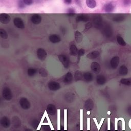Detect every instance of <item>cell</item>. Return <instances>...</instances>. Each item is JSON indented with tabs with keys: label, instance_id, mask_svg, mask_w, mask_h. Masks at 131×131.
Returning <instances> with one entry per match:
<instances>
[{
	"label": "cell",
	"instance_id": "8",
	"mask_svg": "<svg viewBox=\"0 0 131 131\" xmlns=\"http://www.w3.org/2000/svg\"><path fill=\"white\" fill-rule=\"evenodd\" d=\"M91 70L94 73L96 74H98L101 70V67L99 63L97 62H93L91 65Z\"/></svg>",
	"mask_w": 131,
	"mask_h": 131
},
{
	"label": "cell",
	"instance_id": "40",
	"mask_svg": "<svg viewBox=\"0 0 131 131\" xmlns=\"http://www.w3.org/2000/svg\"><path fill=\"white\" fill-rule=\"evenodd\" d=\"M44 131H51L50 126H45L44 127Z\"/></svg>",
	"mask_w": 131,
	"mask_h": 131
},
{
	"label": "cell",
	"instance_id": "14",
	"mask_svg": "<svg viewBox=\"0 0 131 131\" xmlns=\"http://www.w3.org/2000/svg\"><path fill=\"white\" fill-rule=\"evenodd\" d=\"M73 75L70 72H68L66 75L65 76V77L64 79V82L65 84H70L73 81Z\"/></svg>",
	"mask_w": 131,
	"mask_h": 131
},
{
	"label": "cell",
	"instance_id": "41",
	"mask_svg": "<svg viewBox=\"0 0 131 131\" xmlns=\"http://www.w3.org/2000/svg\"><path fill=\"white\" fill-rule=\"evenodd\" d=\"M67 12L68 14H75V11L72 8H69V9L68 10Z\"/></svg>",
	"mask_w": 131,
	"mask_h": 131
},
{
	"label": "cell",
	"instance_id": "23",
	"mask_svg": "<svg viewBox=\"0 0 131 131\" xmlns=\"http://www.w3.org/2000/svg\"><path fill=\"white\" fill-rule=\"evenodd\" d=\"M12 124H13L15 128H19L21 125V120H20L19 118L16 116H14L12 118Z\"/></svg>",
	"mask_w": 131,
	"mask_h": 131
},
{
	"label": "cell",
	"instance_id": "10",
	"mask_svg": "<svg viewBox=\"0 0 131 131\" xmlns=\"http://www.w3.org/2000/svg\"><path fill=\"white\" fill-rule=\"evenodd\" d=\"M41 17L38 14H33L31 18V22L35 25H38L40 24L41 22Z\"/></svg>",
	"mask_w": 131,
	"mask_h": 131
},
{
	"label": "cell",
	"instance_id": "19",
	"mask_svg": "<svg viewBox=\"0 0 131 131\" xmlns=\"http://www.w3.org/2000/svg\"><path fill=\"white\" fill-rule=\"evenodd\" d=\"M100 55V52L98 51H94L87 55V57L89 59H95L97 58Z\"/></svg>",
	"mask_w": 131,
	"mask_h": 131
},
{
	"label": "cell",
	"instance_id": "11",
	"mask_svg": "<svg viewBox=\"0 0 131 131\" xmlns=\"http://www.w3.org/2000/svg\"><path fill=\"white\" fill-rule=\"evenodd\" d=\"M84 108L88 111H90L94 108V103L91 99H88L85 101Z\"/></svg>",
	"mask_w": 131,
	"mask_h": 131
},
{
	"label": "cell",
	"instance_id": "12",
	"mask_svg": "<svg viewBox=\"0 0 131 131\" xmlns=\"http://www.w3.org/2000/svg\"><path fill=\"white\" fill-rule=\"evenodd\" d=\"M119 62L120 60L119 57L118 56H114L113 57L111 60V66L113 69H116L118 67V65H119Z\"/></svg>",
	"mask_w": 131,
	"mask_h": 131
},
{
	"label": "cell",
	"instance_id": "7",
	"mask_svg": "<svg viewBox=\"0 0 131 131\" xmlns=\"http://www.w3.org/2000/svg\"><path fill=\"white\" fill-rule=\"evenodd\" d=\"M14 23L15 26L19 29H24L25 28V24L22 19L20 18H15L14 20Z\"/></svg>",
	"mask_w": 131,
	"mask_h": 131
},
{
	"label": "cell",
	"instance_id": "35",
	"mask_svg": "<svg viewBox=\"0 0 131 131\" xmlns=\"http://www.w3.org/2000/svg\"><path fill=\"white\" fill-rule=\"evenodd\" d=\"M122 2L125 6H129L131 5V0H123Z\"/></svg>",
	"mask_w": 131,
	"mask_h": 131
},
{
	"label": "cell",
	"instance_id": "3",
	"mask_svg": "<svg viewBox=\"0 0 131 131\" xmlns=\"http://www.w3.org/2000/svg\"><path fill=\"white\" fill-rule=\"evenodd\" d=\"M58 59L61 62L62 64L66 68H68L69 67L70 65V61L69 58H68L66 55L63 54L60 55L58 56Z\"/></svg>",
	"mask_w": 131,
	"mask_h": 131
},
{
	"label": "cell",
	"instance_id": "28",
	"mask_svg": "<svg viewBox=\"0 0 131 131\" xmlns=\"http://www.w3.org/2000/svg\"><path fill=\"white\" fill-rule=\"evenodd\" d=\"M0 36L3 39H7L8 37L7 32L3 29H0Z\"/></svg>",
	"mask_w": 131,
	"mask_h": 131
},
{
	"label": "cell",
	"instance_id": "38",
	"mask_svg": "<svg viewBox=\"0 0 131 131\" xmlns=\"http://www.w3.org/2000/svg\"><path fill=\"white\" fill-rule=\"evenodd\" d=\"M92 26V23H88L86 24V26H85V30L84 31H87L88 30H89L90 28H91Z\"/></svg>",
	"mask_w": 131,
	"mask_h": 131
},
{
	"label": "cell",
	"instance_id": "18",
	"mask_svg": "<svg viewBox=\"0 0 131 131\" xmlns=\"http://www.w3.org/2000/svg\"><path fill=\"white\" fill-rule=\"evenodd\" d=\"M61 39L60 36L56 34H53L50 36L49 37V41L51 42L52 43H58L61 41Z\"/></svg>",
	"mask_w": 131,
	"mask_h": 131
},
{
	"label": "cell",
	"instance_id": "4",
	"mask_svg": "<svg viewBox=\"0 0 131 131\" xmlns=\"http://www.w3.org/2000/svg\"><path fill=\"white\" fill-rule=\"evenodd\" d=\"M37 56L41 61H44L47 57V54L46 51L43 48H39L37 50Z\"/></svg>",
	"mask_w": 131,
	"mask_h": 131
},
{
	"label": "cell",
	"instance_id": "30",
	"mask_svg": "<svg viewBox=\"0 0 131 131\" xmlns=\"http://www.w3.org/2000/svg\"><path fill=\"white\" fill-rule=\"evenodd\" d=\"M36 72L37 70L34 68H32L28 69L27 71V74L30 76H33L36 73Z\"/></svg>",
	"mask_w": 131,
	"mask_h": 131
},
{
	"label": "cell",
	"instance_id": "42",
	"mask_svg": "<svg viewBox=\"0 0 131 131\" xmlns=\"http://www.w3.org/2000/svg\"><path fill=\"white\" fill-rule=\"evenodd\" d=\"M64 2L66 4H70L72 2V0H64Z\"/></svg>",
	"mask_w": 131,
	"mask_h": 131
},
{
	"label": "cell",
	"instance_id": "45",
	"mask_svg": "<svg viewBox=\"0 0 131 131\" xmlns=\"http://www.w3.org/2000/svg\"><path fill=\"white\" fill-rule=\"evenodd\" d=\"M66 131V130H65L62 129V130H60V131Z\"/></svg>",
	"mask_w": 131,
	"mask_h": 131
},
{
	"label": "cell",
	"instance_id": "43",
	"mask_svg": "<svg viewBox=\"0 0 131 131\" xmlns=\"http://www.w3.org/2000/svg\"><path fill=\"white\" fill-rule=\"evenodd\" d=\"M68 16H73L75 15V14H68V13H67L66 14Z\"/></svg>",
	"mask_w": 131,
	"mask_h": 131
},
{
	"label": "cell",
	"instance_id": "22",
	"mask_svg": "<svg viewBox=\"0 0 131 131\" xmlns=\"http://www.w3.org/2000/svg\"><path fill=\"white\" fill-rule=\"evenodd\" d=\"M70 54L72 56H76L78 55V51L77 48L76 47L75 45H71L70 47Z\"/></svg>",
	"mask_w": 131,
	"mask_h": 131
},
{
	"label": "cell",
	"instance_id": "20",
	"mask_svg": "<svg viewBox=\"0 0 131 131\" xmlns=\"http://www.w3.org/2000/svg\"><path fill=\"white\" fill-rule=\"evenodd\" d=\"M74 35H75V40L76 41L77 43L78 44L81 43L83 39L82 33L81 32H79V31H76L75 32Z\"/></svg>",
	"mask_w": 131,
	"mask_h": 131
},
{
	"label": "cell",
	"instance_id": "2",
	"mask_svg": "<svg viewBox=\"0 0 131 131\" xmlns=\"http://www.w3.org/2000/svg\"><path fill=\"white\" fill-rule=\"evenodd\" d=\"M19 103L21 108L24 110H28L30 108V103L26 98L22 97L20 99Z\"/></svg>",
	"mask_w": 131,
	"mask_h": 131
},
{
	"label": "cell",
	"instance_id": "9",
	"mask_svg": "<svg viewBox=\"0 0 131 131\" xmlns=\"http://www.w3.org/2000/svg\"><path fill=\"white\" fill-rule=\"evenodd\" d=\"M1 124L4 128H9L10 125V121L8 117L4 116L1 119Z\"/></svg>",
	"mask_w": 131,
	"mask_h": 131
},
{
	"label": "cell",
	"instance_id": "31",
	"mask_svg": "<svg viewBox=\"0 0 131 131\" xmlns=\"http://www.w3.org/2000/svg\"><path fill=\"white\" fill-rule=\"evenodd\" d=\"M125 18L124 16H116L113 19V20L116 22H121L124 20Z\"/></svg>",
	"mask_w": 131,
	"mask_h": 131
},
{
	"label": "cell",
	"instance_id": "25",
	"mask_svg": "<svg viewBox=\"0 0 131 131\" xmlns=\"http://www.w3.org/2000/svg\"><path fill=\"white\" fill-rule=\"evenodd\" d=\"M119 74L121 75H125L128 74V68L125 65H122L120 68L119 70Z\"/></svg>",
	"mask_w": 131,
	"mask_h": 131
},
{
	"label": "cell",
	"instance_id": "6",
	"mask_svg": "<svg viewBox=\"0 0 131 131\" xmlns=\"http://www.w3.org/2000/svg\"><path fill=\"white\" fill-rule=\"evenodd\" d=\"M48 88L51 91H56L60 89L61 86L58 83L54 81H51L48 83Z\"/></svg>",
	"mask_w": 131,
	"mask_h": 131
},
{
	"label": "cell",
	"instance_id": "15",
	"mask_svg": "<svg viewBox=\"0 0 131 131\" xmlns=\"http://www.w3.org/2000/svg\"><path fill=\"white\" fill-rule=\"evenodd\" d=\"M107 79L103 75H98L96 77V82L99 85H103L106 83Z\"/></svg>",
	"mask_w": 131,
	"mask_h": 131
},
{
	"label": "cell",
	"instance_id": "34",
	"mask_svg": "<svg viewBox=\"0 0 131 131\" xmlns=\"http://www.w3.org/2000/svg\"><path fill=\"white\" fill-rule=\"evenodd\" d=\"M25 3H24L23 0H19L18 1V7L20 9H23L25 7Z\"/></svg>",
	"mask_w": 131,
	"mask_h": 131
},
{
	"label": "cell",
	"instance_id": "24",
	"mask_svg": "<svg viewBox=\"0 0 131 131\" xmlns=\"http://www.w3.org/2000/svg\"><path fill=\"white\" fill-rule=\"evenodd\" d=\"M87 6L91 9H94L96 6V2L95 0H86Z\"/></svg>",
	"mask_w": 131,
	"mask_h": 131
},
{
	"label": "cell",
	"instance_id": "39",
	"mask_svg": "<svg viewBox=\"0 0 131 131\" xmlns=\"http://www.w3.org/2000/svg\"><path fill=\"white\" fill-rule=\"evenodd\" d=\"M73 94H71V93H69L67 94V99L70 100V99H73Z\"/></svg>",
	"mask_w": 131,
	"mask_h": 131
},
{
	"label": "cell",
	"instance_id": "36",
	"mask_svg": "<svg viewBox=\"0 0 131 131\" xmlns=\"http://www.w3.org/2000/svg\"><path fill=\"white\" fill-rule=\"evenodd\" d=\"M39 121L36 120H34L32 122V126H33V128H37L38 125H39Z\"/></svg>",
	"mask_w": 131,
	"mask_h": 131
},
{
	"label": "cell",
	"instance_id": "33",
	"mask_svg": "<svg viewBox=\"0 0 131 131\" xmlns=\"http://www.w3.org/2000/svg\"><path fill=\"white\" fill-rule=\"evenodd\" d=\"M84 53H85V50H84V49H81L79 50H78V61L81 56H83L84 55Z\"/></svg>",
	"mask_w": 131,
	"mask_h": 131
},
{
	"label": "cell",
	"instance_id": "44",
	"mask_svg": "<svg viewBox=\"0 0 131 131\" xmlns=\"http://www.w3.org/2000/svg\"><path fill=\"white\" fill-rule=\"evenodd\" d=\"M25 131H33L30 129H27L25 130Z\"/></svg>",
	"mask_w": 131,
	"mask_h": 131
},
{
	"label": "cell",
	"instance_id": "37",
	"mask_svg": "<svg viewBox=\"0 0 131 131\" xmlns=\"http://www.w3.org/2000/svg\"><path fill=\"white\" fill-rule=\"evenodd\" d=\"M23 1L26 5H31L33 2V0H23Z\"/></svg>",
	"mask_w": 131,
	"mask_h": 131
},
{
	"label": "cell",
	"instance_id": "16",
	"mask_svg": "<svg viewBox=\"0 0 131 131\" xmlns=\"http://www.w3.org/2000/svg\"><path fill=\"white\" fill-rule=\"evenodd\" d=\"M104 9L107 13H111L114 9V6L112 3H107L104 5Z\"/></svg>",
	"mask_w": 131,
	"mask_h": 131
},
{
	"label": "cell",
	"instance_id": "29",
	"mask_svg": "<svg viewBox=\"0 0 131 131\" xmlns=\"http://www.w3.org/2000/svg\"><path fill=\"white\" fill-rule=\"evenodd\" d=\"M120 83L125 85H131V79L130 78H124L120 80Z\"/></svg>",
	"mask_w": 131,
	"mask_h": 131
},
{
	"label": "cell",
	"instance_id": "27",
	"mask_svg": "<svg viewBox=\"0 0 131 131\" xmlns=\"http://www.w3.org/2000/svg\"><path fill=\"white\" fill-rule=\"evenodd\" d=\"M117 41L118 43L120 45L122 46H126L125 41L123 39V38H122L121 36H120V35L117 36Z\"/></svg>",
	"mask_w": 131,
	"mask_h": 131
},
{
	"label": "cell",
	"instance_id": "26",
	"mask_svg": "<svg viewBox=\"0 0 131 131\" xmlns=\"http://www.w3.org/2000/svg\"><path fill=\"white\" fill-rule=\"evenodd\" d=\"M83 76L81 72H80L79 71H76L75 72L74 78L75 81L77 82L78 81H81V80L83 79Z\"/></svg>",
	"mask_w": 131,
	"mask_h": 131
},
{
	"label": "cell",
	"instance_id": "32",
	"mask_svg": "<svg viewBox=\"0 0 131 131\" xmlns=\"http://www.w3.org/2000/svg\"><path fill=\"white\" fill-rule=\"evenodd\" d=\"M39 73L41 76H43V77H46L48 75L47 71H46V69H45L44 68H43L40 69Z\"/></svg>",
	"mask_w": 131,
	"mask_h": 131
},
{
	"label": "cell",
	"instance_id": "1",
	"mask_svg": "<svg viewBox=\"0 0 131 131\" xmlns=\"http://www.w3.org/2000/svg\"><path fill=\"white\" fill-rule=\"evenodd\" d=\"M2 95L3 98L7 101H9L12 98V93L10 89L8 87H5L3 90Z\"/></svg>",
	"mask_w": 131,
	"mask_h": 131
},
{
	"label": "cell",
	"instance_id": "13",
	"mask_svg": "<svg viewBox=\"0 0 131 131\" xmlns=\"http://www.w3.org/2000/svg\"><path fill=\"white\" fill-rule=\"evenodd\" d=\"M46 110H47V112L48 114L52 115V116L54 115L56 112V109L55 106L52 104H49L48 105Z\"/></svg>",
	"mask_w": 131,
	"mask_h": 131
},
{
	"label": "cell",
	"instance_id": "5",
	"mask_svg": "<svg viewBox=\"0 0 131 131\" xmlns=\"http://www.w3.org/2000/svg\"><path fill=\"white\" fill-rule=\"evenodd\" d=\"M11 21V18L9 14H0V22L3 24H9Z\"/></svg>",
	"mask_w": 131,
	"mask_h": 131
},
{
	"label": "cell",
	"instance_id": "21",
	"mask_svg": "<svg viewBox=\"0 0 131 131\" xmlns=\"http://www.w3.org/2000/svg\"><path fill=\"white\" fill-rule=\"evenodd\" d=\"M83 76L84 79L87 82H90L93 79V74L91 72H87L84 73Z\"/></svg>",
	"mask_w": 131,
	"mask_h": 131
},
{
	"label": "cell",
	"instance_id": "17",
	"mask_svg": "<svg viewBox=\"0 0 131 131\" xmlns=\"http://www.w3.org/2000/svg\"><path fill=\"white\" fill-rule=\"evenodd\" d=\"M89 20V16L84 14H80L76 18V21L77 22H87Z\"/></svg>",
	"mask_w": 131,
	"mask_h": 131
}]
</instances>
